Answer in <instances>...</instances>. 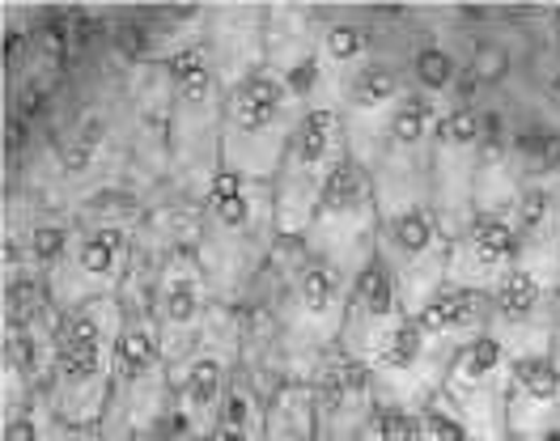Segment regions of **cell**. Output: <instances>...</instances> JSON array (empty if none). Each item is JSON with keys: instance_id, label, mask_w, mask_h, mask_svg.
<instances>
[{"instance_id": "cell-25", "label": "cell", "mask_w": 560, "mask_h": 441, "mask_svg": "<svg viewBox=\"0 0 560 441\" xmlns=\"http://www.w3.org/2000/svg\"><path fill=\"white\" fill-rule=\"evenodd\" d=\"M264 34H268V4L205 9V47L225 85L264 65Z\"/></svg>"}, {"instance_id": "cell-33", "label": "cell", "mask_w": 560, "mask_h": 441, "mask_svg": "<svg viewBox=\"0 0 560 441\" xmlns=\"http://www.w3.org/2000/svg\"><path fill=\"white\" fill-rule=\"evenodd\" d=\"M518 90H523L526 106H535L539 115L560 124V51H552V47L535 51L526 60V77Z\"/></svg>"}, {"instance_id": "cell-34", "label": "cell", "mask_w": 560, "mask_h": 441, "mask_svg": "<svg viewBox=\"0 0 560 441\" xmlns=\"http://www.w3.org/2000/svg\"><path fill=\"white\" fill-rule=\"evenodd\" d=\"M361 441H420V416L399 411V407H378Z\"/></svg>"}, {"instance_id": "cell-14", "label": "cell", "mask_w": 560, "mask_h": 441, "mask_svg": "<svg viewBox=\"0 0 560 441\" xmlns=\"http://www.w3.org/2000/svg\"><path fill=\"white\" fill-rule=\"evenodd\" d=\"M378 259L395 276L408 314H420L446 289V264H451V230L442 225L433 204L383 212L378 230Z\"/></svg>"}, {"instance_id": "cell-6", "label": "cell", "mask_w": 560, "mask_h": 441, "mask_svg": "<svg viewBox=\"0 0 560 441\" xmlns=\"http://www.w3.org/2000/svg\"><path fill=\"white\" fill-rule=\"evenodd\" d=\"M306 111L311 90L302 81H289L268 65L250 68L234 85H225L221 170L250 183H272Z\"/></svg>"}, {"instance_id": "cell-29", "label": "cell", "mask_w": 560, "mask_h": 441, "mask_svg": "<svg viewBox=\"0 0 560 441\" xmlns=\"http://www.w3.org/2000/svg\"><path fill=\"white\" fill-rule=\"evenodd\" d=\"M417 323H420V332L455 361L471 339L489 336L492 298H485V293H467V289H442V293L417 314Z\"/></svg>"}, {"instance_id": "cell-12", "label": "cell", "mask_w": 560, "mask_h": 441, "mask_svg": "<svg viewBox=\"0 0 560 441\" xmlns=\"http://www.w3.org/2000/svg\"><path fill=\"white\" fill-rule=\"evenodd\" d=\"M510 373L514 357L501 339H471L442 378V391L433 407L446 411L455 425H463L480 441H510L505 429V404H510Z\"/></svg>"}, {"instance_id": "cell-30", "label": "cell", "mask_w": 560, "mask_h": 441, "mask_svg": "<svg viewBox=\"0 0 560 441\" xmlns=\"http://www.w3.org/2000/svg\"><path fill=\"white\" fill-rule=\"evenodd\" d=\"M264 441H318L311 378H272L268 382Z\"/></svg>"}, {"instance_id": "cell-4", "label": "cell", "mask_w": 560, "mask_h": 441, "mask_svg": "<svg viewBox=\"0 0 560 441\" xmlns=\"http://www.w3.org/2000/svg\"><path fill=\"white\" fill-rule=\"evenodd\" d=\"M349 289V271L289 242V268L280 276L277 310H272L277 378H311L331 352H340Z\"/></svg>"}, {"instance_id": "cell-27", "label": "cell", "mask_w": 560, "mask_h": 441, "mask_svg": "<svg viewBox=\"0 0 560 441\" xmlns=\"http://www.w3.org/2000/svg\"><path fill=\"white\" fill-rule=\"evenodd\" d=\"M505 106V153L523 187H560V124L535 106Z\"/></svg>"}, {"instance_id": "cell-11", "label": "cell", "mask_w": 560, "mask_h": 441, "mask_svg": "<svg viewBox=\"0 0 560 441\" xmlns=\"http://www.w3.org/2000/svg\"><path fill=\"white\" fill-rule=\"evenodd\" d=\"M560 305V255L518 251V264L505 276V285L492 293L489 336L510 348L514 361L548 357L557 339Z\"/></svg>"}, {"instance_id": "cell-1", "label": "cell", "mask_w": 560, "mask_h": 441, "mask_svg": "<svg viewBox=\"0 0 560 441\" xmlns=\"http://www.w3.org/2000/svg\"><path fill=\"white\" fill-rule=\"evenodd\" d=\"M289 242L277 230L272 183H250L221 170L200 192V234L196 255L209 271L212 293L221 305L246 310L259 276L272 268Z\"/></svg>"}, {"instance_id": "cell-22", "label": "cell", "mask_w": 560, "mask_h": 441, "mask_svg": "<svg viewBox=\"0 0 560 441\" xmlns=\"http://www.w3.org/2000/svg\"><path fill=\"white\" fill-rule=\"evenodd\" d=\"M395 60L408 77V90L438 106V115L446 106L467 98V77H463V22L455 26H424L417 31L404 51H395Z\"/></svg>"}, {"instance_id": "cell-8", "label": "cell", "mask_w": 560, "mask_h": 441, "mask_svg": "<svg viewBox=\"0 0 560 441\" xmlns=\"http://www.w3.org/2000/svg\"><path fill=\"white\" fill-rule=\"evenodd\" d=\"M246 373V310L221 305L200 344L171 365V411L209 441Z\"/></svg>"}, {"instance_id": "cell-7", "label": "cell", "mask_w": 560, "mask_h": 441, "mask_svg": "<svg viewBox=\"0 0 560 441\" xmlns=\"http://www.w3.org/2000/svg\"><path fill=\"white\" fill-rule=\"evenodd\" d=\"M119 336H124V298H103L60 314L51 370L43 386L60 425H103Z\"/></svg>"}, {"instance_id": "cell-31", "label": "cell", "mask_w": 560, "mask_h": 441, "mask_svg": "<svg viewBox=\"0 0 560 441\" xmlns=\"http://www.w3.org/2000/svg\"><path fill=\"white\" fill-rule=\"evenodd\" d=\"M264 395H268V386H259L255 373L246 370L209 441H264Z\"/></svg>"}, {"instance_id": "cell-15", "label": "cell", "mask_w": 560, "mask_h": 441, "mask_svg": "<svg viewBox=\"0 0 560 441\" xmlns=\"http://www.w3.org/2000/svg\"><path fill=\"white\" fill-rule=\"evenodd\" d=\"M485 136H489V102L467 94L438 115L429 200L451 234L463 230L467 217L476 212V170H480V153H485Z\"/></svg>"}, {"instance_id": "cell-21", "label": "cell", "mask_w": 560, "mask_h": 441, "mask_svg": "<svg viewBox=\"0 0 560 441\" xmlns=\"http://www.w3.org/2000/svg\"><path fill=\"white\" fill-rule=\"evenodd\" d=\"M311 399H315L318 441H361L365 425L378 411V395L365 365L349 352H331L311 373Z\"/></svg>"}, {"instance_id": "cell-2", "label": "cell", "mask_w": 560, "mask_h": 441, "mask_svg": "<svg viewBox=\"0 0 560 441\" xmlns=\"http://www.w3.org/2000/svg\"><path fill=\"white\" fill-rule=\"evenodd\" d=\"M149 192L144 187H119L98 196L72 212L69 242L47 271V298L60 314L77 305L124 298L140 264V237L149 225Z\"/></svg>"}, {"instance_id": "cell-20", "label": "cell", "mask_w": 560, "mask_h": 441, "mask_svg": "<svg viewBox=\"0 0 560 441\" xmlns=\"http://www.w3.org/2000/svg\"><path fill=\"white\" fill-rule=\"evenodd\" d=\"M408 94L412 90H408V77H404V68L395 60V51L383 56V60H374V65L352 81L349 94L336 106L340 111V124H345V136H349L352 162H361V166L374 162L390 119L399 115V106H404Z\"/></svg>"}, {"instance_id": "cell-3", "label": "cell", "mask_w": 560, "mask_h": 441, "mask_svg": "<svg viewBox=\"0 0 560 441\" xmlns=\"http://www.w3.org/2000/svg\"><path fill=\"white\" fill-rule=\"evenodd\" d=\"M166 65V187L200 196L221 174L225 81L205 38L183 47Z\"/></svg>"}, {"instance_id": "cell-26", "label": "cell", "mask_w": 560, "mask_h": 441, "mask_svg": "<svg viewBox=\"0 0 560 441\" xmlns=\"http://www.w3.org/2000/svg\"><path fill=\"white\" fill-rule=\"evenodd\" d=\"M463 77H467V94L480 102H505L523 85V47L510 31H501L497 22L467 31L463 26Z\"/></svg>"}, {"instance_id": "cell-18", "label": "cell", "mask_w": 560, "mask_h": 441, "mask_svg": "<svg viewBox=\"0 0 560 441\" xmlns=\"http://www.w3.org/2000/svg\"><path fill=\"white\" fill-rule=\"evenodd\" d=\"M390 56L383 31L370 13L349 9H318V43H315V72H311V102L340 106L349 85L374 65Z\"/></svg>"}, {"instance_id": "cell-23", "label": "cell", "mask_w": 560, "mask_h": 441, "mask_svg": "<svg viewBox=\"0 0 560 441\" xmlns=\"http://www.w3.org/2000/svg\"><path fill=\"white\" fill-rule=\"evenodd\" d=\"M408 305L395 285V276L374 255L365 268L352 276L349 310H345V336H340V352H349L357 361H365L390 332H399L408 323Z\"/></svg>"}, {"instance_id": "cell-13", "label": "cell", "mask_w": 560, "mask_h": 441, "mask_svg": "<svg viewBox=\"0 0 560 441\" xmlns=\"http://www.w3.org/2000/svg\"><path fill=\"white\" fill-rule=\"evenodd\" d=\"M140 255L149 259V302H153V318L162 327L171 365H175L209 332L221 302L212 293V280L196 255V246H171L158 255L140 251Z\"/></svg>"}, {"instance_id": "cell-10", "label": "cell", "mask_w": 560, "mask_h": 441, "mask_svg": "<svg viewBox=\"0 0 560 441\" xmlns=\"http://www.w3.org/2000/svg\"><path fill=\"white\" fill-rule=\"evenodd\" d=\"M378 230H383V208H378V196H374L370 170L349 158L340 166V174L331 178V187L323 192L315 221L306 225V234L298 237L293 246L357 276L378 255Z\"/></svg>"}, {"instance_id": "cell-19", "label": "cell", "mask_w": 560, "mask_h": 441, "mask_svg": "<svg viewBox=\"0 0 560 441\" xmlns=\"http://www.w3.org/2000/svg\"><path fill=\"white\" fill-rule=\"evenodd\" d=\"M518 264V230L514 217L501 212H471L467 225L451 234V264H446V289H467L492 298L505 276Z\"/></svg>"}, {"instance_id": "cell-5", "label": "cell", "mask_w": 560, "mask_h": 441, "mask_svg": "<svg viewBox=\"0 0 560 441\" xmlns=\"http://www.w3.org/2000/svg\"><path fill=\"white\" fill-rule=\"evenodd\" d=\"M171 416V352L149 302V259L140 255L137 276L124 289V336L115 352V382L103 416L106 441H140Z\"/></svg>"}, {"instance_id": "cell-17", "label": "cell", "mask_w": 560, "mask_h": 441, "mask_svg": "<svg viewBox=\"0 0 560 441\" xmlns=\"http://www.w3.org/2000/svg\"><path fill=\"white\" fill-rule=\"evenodd\" d=\"M361 365H365L370 382H374L378 407H399V411H417L420 416L424 407H433V399H438L442 378L451 370V357L420 332L417 314H412Z\"/></svg>"}, {"instance_id": "cell-24", "label": "cell", "mask_w": 560, "mask_h": 441, "mask_svg": "<svg viewBox=\"0 0 560 441\" xmlns=\"http://www.w3.org/2000/svg\"><path fill=\"white\" fill-rule=\"evenodd\" d=\"M505 429L510 441H560V365L552 352L514 361Z\"/></svg>"}, {"instance_id": "cell-35", "label": "cell", "mask_w": 560, "mask_h": 441, "mask_svg": "<svg viewBox=\"0 0 560 441\" xmlns=\"http://www.w3.org/2000/svg\"><path fill=\"white\" fill-rule=\"evenodd\" d=\"M420 441H480L471 438L463 425H455L446 411H438V407H424L420 411Z\"/></svg>"}, {"instance_id": "cell-16", "label": "cell", "mask_w": 560, "mask_h": 441, "mask_svg": "<svg viewBox=\"0 0 560 441\" xmlns=\"http://www.w3.org/2000/svg\"><path fill=\"white\" fill-rule=\"evenodd\" d=\"M433 132H438V106L408 94L399 115L390 119L383 144L370 162V183L383 212L417 208L429 200V178H433Z\"/></svg>"}, {"instance_id": "cell-32", "label": "cell", "mask_w": 560, "mask_h": 441, "mask_svg": "<svg viewBox=\"0 0 560 441\" xmlns=\"http://www.w3.org/2000/svg\"><path fill=\"white\" fill-rule=\"evenodd\" d=\"M60 420L47 404V391H38L22 404H4L0 411V441H56Z\"/></svg>"}, {"instance_id": "cell-36", "label": "cell", "mask_w": 560, "mask_h": 441, "mask_svg": "<svg viewBox=\"0 0 560 441\" xmlns=\"http://www.w3.org/2000/svg\"><path fill=\"white\" fill-rule=\"evenodd\" d=\"M56 441H106L103 425H60Z\"/></svg>"}, {"instance_id": "cell-37", "label": "cell", "mask_w": 560, "mask_h": 441, "mask_svg": "<svg viewBox=\"0 0 560 441\" xmlns=\"http://www.w3.org/2000/svg\"><path fill=\"white\" fill-rule=\"evenodd\" d=\"M544 47H552V51H560V9H557V13H548V31H544Z\"/></svg>"}, {"instance_id": "cell-9", "label": "cell", "mask_w": 560, "mask_h": 441, "mask_svg": "<svg viewBox=\"0 0 560 441\" xmlns=\"http://www.w3.org/2000/svg\"><path fill=\"white\" fill-rule=\"evenodd\" d=\"M349 136L340 124L336 106L311 102L306 119L298 124V132L289 140L280 170L272 178V200H277V230L284 242H298L306 234V225L315 221V208L323 192L331 187V178L349 162Z\"/></svg>"}, {"instance_id": "cell-28", "label": "cell", "mask_w": 560, "mask_h": 441, "mask_svg": "<svg viewBox=\"0 0 560 441\" xmlns=\"http://www.w3.org/2000/svg\"><path fill=\"white\" fill-rule=\"evenodd\" d=\"M318 43V9L302 4H268V34H264V65L280 77L302 81L311 90Z\"/></svg>"}, {"instance_id": "cell-38", "label": "cell", "mask_w": 560, "mask_h": 441, "mask_svg": "<svg viewBox=\"0 0 560 441\" xmlns=\"http://www.w3.org/2000/svg\"><path fill=\"white\" fill-rule=\"evenodd\" d=\"M552 357H557V365H560V305H557V339H552Z\"/></svg>"}]
</instances>
